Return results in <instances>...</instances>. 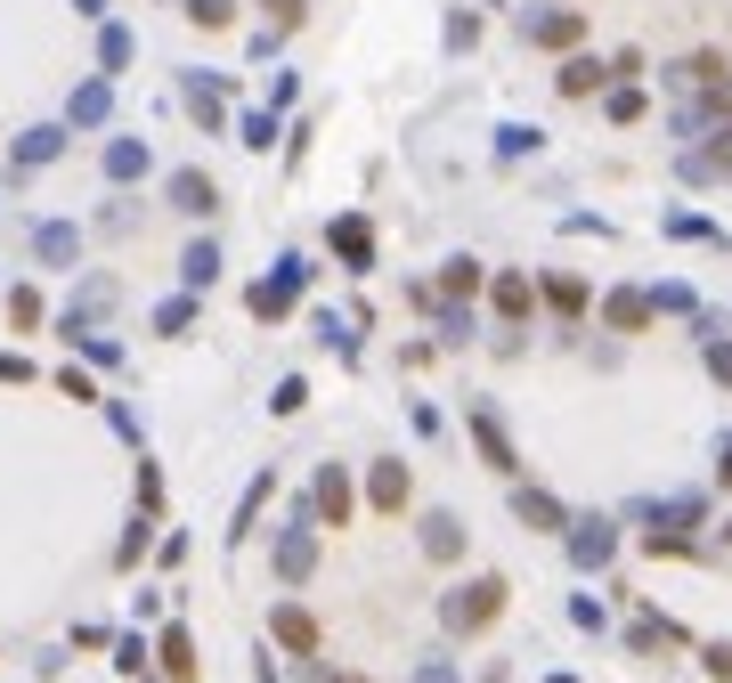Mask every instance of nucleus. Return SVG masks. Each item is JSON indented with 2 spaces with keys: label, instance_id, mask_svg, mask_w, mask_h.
<instances>
[{
  "label": "nucleus",
  "instance_id": "f257e3e1",
  "mask_svg": "<svg viewBox=\"0 0 732 683\" xmlns=\"http://www.w3.org/2000/svg\"><path fill=\"white\" fill-rule=\"evenodd\" d=\"M497 610H505V578H472V586L448 602V618H456V627H488Z\"/></svg>",
  "mask_w": 732,
  "mask_h": 683
},
{
  "label": "nucleus",
  "instance_id": "f03ea898",
  "mask_svg": "<svg viewBox=\"0 0 732 683\" xmlns=\"http://www.w3.org/2000/svg\"><path fill=\"white\" fill-rule=\"evenodd\" d=\"M472 440H480V456L497 464V472H521V464H513V448H505V431H497V415H488V407H472Z\"/></svg>",
  "mask_w": 732,
  "mask_h": 683
},
{
  "label": "nucleus",
  "instance_id": "7ed1b4c3",
  "mask_svg": "<svg viewBox=\"0 0 732 683\" xmlns=\"http://www.w3.org/2000/svg\"><path fill=\"white\" fill-rule=\"evenodd\" d=\"M578 33H586V17H570V9H562V17H529V41H537V49H570Z\"/></svg>",
  "mask_w": 732,
  "mask_h": 683
},
{
  "label": "nucleus",
  "instance_id": "20e7f679",
  "mask_svg": "<svg viewBox=\"0 0 732 683\" xmlns=\"http://www.w3.org/2000/svg\"><path fill=\"white\" fill-rule=\"evenodd\" d=\"M602 318L619 326V334H643V326H651V293H610V309H602Z\"/></svg>",
  "mask_w": 732,
  "mask_h": 683
},
{
  "label": "nucleus",
  "instance_id": "39448f33",
  "mask_svg": "<svg viewBox=\"0 0 732 683\" xmlns=\"http://www.w3.org/2000/svg\"><path fill=\"white\" fill-rule=\"evenodd\" d=\"M497 309H505V318H529V309H537L529 277H497Z\"/></svg>",
  "mask_w": 732,
  "mask_h": 683
},
{
  "label": "nucleus",
  "instance_id": "423d86ee",
  "mask_svg": "<svg viewBox=\"0 0 732 683\" xmlns=\"http://www.w3.org/2000/svg\"><path fill=\"white\" fill-rule=\"evenodd\" d=\"M594 82H602V66H594V57H570V66H562V90H570V98H586Z\"/></svg>",
  "mask_w": 732,
  "mask_h": 683
},
{
  "label": "nucleus",
  "instance_id": "0eeeda50",
  "mask_svg": "<svg viewBox=\"0 0 732 683\" xmlns=\"http://www.w3.org/2000/svg\"><path fill=\"white\" fill-rule=\"evenodd\" d=\"M521 521H537V529H554V521H562V505H554V496H537V488H521Z\"/></svg>",
  "mask_w": 732,
  "mask_h": 683
},
{
  "label": "nucleus",
  "instance_id": "6e6552de",
  "mask_svg": "<svg viewBox=\"0 0 732 683\" xmlns=\"http://www.w3.org/2000/svg\"><path fill=\"white\" fill-rule=\"evenodd\" d=\"M334 244H342V261H366V253H375V244H366V220H342Z\"/></svg>",
  "mask_w": 732,
  "mask_h": 683
},
{
  "label": "nucleus",
  "instance_id": "1a4fd4ad",
  "mask_svg": "<svg viewBox=\"0 0 732 683\" xmlns=\"http://www.w3.org/2000/svg\"><path fill=\"white\" fill-rule=\"evenodd\" d=\"M375 505H391V513L407 505V472H375Z\"/></svg>",
  "mask_w": 732,
  "mask_h": 683
},
{
  "label": "nucleus",
  "instance_id": "9d476101",
  "mask_svg": "<svg viewBox=\"0 0 732 683\" xmlns=\"http://www.w3.org/2000/svg\"><path fill=\"white\" fill-rule=\"evenodd\" d=\"M480 285V261H448V277H440V293H472Z\"/></svg>",
  "mask_w": 732,
  "mask_h": 683
},
{
  "label": "nucleus",
  "instance_id": "9b49d317",
  "mask_svg": "<svg viewBox=\"0 0 732 683\" xmlns=\"http://www.w3.org/2000/svg\"><path fill=\"white\" fill-rule=\"evenodd\" d=\"M545 293H554V309H586V285H578V277H554Z\"/></svg>",
  "mask_w": 732,
  "mask_h": 683
},
{
  "label": "nucleus",
  "instance_id": "f8f14e48",
  "mask_svg": "<svg viewBox=\"0 0 732 683\" xmlns=\"http://www.w3.org/2000/svg\"><path fill=\"white\" fill-rule=\"evenodd\" d=\"M708 366H716V383H732V342H708Z\"/></svg>",
  "mask_w": 732,
  "mask_h": 683
},
{
  "label": "nucleus",
  "instance_id": "ddd939ff",
  "mask_svg": "<svg viewBox=\"0 0 732 683\" xmlns=\"http://www.w3.org/2000/svg\"><path fill=\"white\" fill-rule=\"evenodd\" d=\"M708 667H716V675H732V643H716V651H708Z\"/></svg>",
  "mask_w": 732,
  "mask_h": 683
}]
</instances>
